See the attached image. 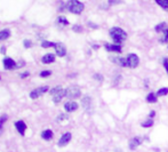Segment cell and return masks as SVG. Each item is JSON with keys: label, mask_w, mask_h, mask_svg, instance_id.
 Segmentation results:
<instances>
[{"label": "cell", "mask_w": 168, "mask_h": 152, "mask_svg": "<svg viewBox=\"0 0 168 152\" xmlns=\"http://www.w3.org/2000/svg\"><path fill=\"white\" fill-rule=\"evenodd\" d=\"M126 63H127V68L135 69L137 68V65L140 64V58L136 54H129L126 57Z\"/></svg>", "instance_id": "cell-5"}, {"label": "cell", "mask_w": 168, "mask_h": 152, "mask_svg": "<svg viewBox=\"0 0 168 152\" xmlns=\"http://www.w3.org/2000/svg\"><path fill=\"white\" fill-rule=\"evenodd\" d=\"M72 138V135L71 133H65L64 135H62L61 136V138L58 140V146H65V145H67L69 143H70V141H71Z\"/></svg>", "instance_id": "cell-7"}, {"label": "cell", "mask_w": 168, "mask_h": 152, "mask_svg": "<svg viewBox=\"0 0 168 152\" xmlns=\"http://www.w3.org/2000/svg\"><path fill=\"white\" fill-rule=\"evenodd\" d=\"M46 91H48V86H44V87H39L36 88L30 93V97L32 99H36L38 97H40L41 95H44Z\"/></svg>", "instance_id": "cell-6"}, {"label": "cell", "mask_w": 168, "mask_h": 152, "mask_svg": "<svg viewBox=\"0 0 168 152\" xmlns=\"http://www.w3.org/2000/svg\"><path fill=\"white\" fill-rule=\"evenodd\" d=\"M41 62L44 64H50L53 62H55V55L54 54H46L45 56L41 58Z\"/></svg>", "instance_id": "cell-15"}, {"label": "cell", "mask_w": 168, "mask_h": 152, "mask_svg": "<svg viewBox=\"0 0 168 152\" xmlns=\"http://www.w3.org/2000/svg\"><path fill=\"white\" fill-rule=\"evenodd\" d=\"M110 61L116 63L121 68H127V63H126V57H119V56H112L110 57Z\"/></svg>", "instance_id": "cell-8"}, {"label": "cell", "mask_w": 168, "mask_h": 152, "mask_svg": "<svg viewBox=\"0 0 168 152\" xmlns=\"http://www.w3.org/2000/svg\"><path fill=\"white\" fill-rule=\"evenodd\" d=\"M110 36L114 40V42H117V45H119V44H121V42L127 39V33L121 27H117L110 29Z\"/></svg>", "instance_id": "cell-1"}, {"label": "cell", "mask_w": 168, "mask_h": 152, "mask_svg": "<svg viewBox=\"0 0 168 152\" xmlns=\"http://www.w3.org/2000/svg\"><path fill=\"white\" fill-rule=\"evenodd\" d=\"M168 94V88H160L157 91V96H165Z\"/></svg>", "instance_id": "cell-26"}, {"label": "cell", "mask_w": 168, "mask_h": 152, "mask_svg": "<svg viewBox=\"0 0 168 152\" xmlns=\"http://www.w3.org/2000/svg\"><path fill=\"white\" fill-rule=\"evenodd\" d=\"M4 66L6 70H14V69H17V64L16 62L11 58V57H6L4 60Z\"/></svg>", "instance_id": "cell-9"}, {"label": "cell", "mask_w": 168, "mask_h": 152, "mask_svg": "<svg viewBox=\"0 0 168 152\" xmlns=\"http://www.w3.org/2000/svg\"><path fill=\"white\" fill-rule=\"evenodd\" d=\"M0 79H1V78H0Z\"/></svg>", "instance_id": "cell-38"}, {"label": "cell", "mask_w": 168, "mask_h": 152, "mask_svg": "<svg viewBox=\"0 0 168 152\" xmlns=\"http://www.w3.org/2000/svg\"><path fill=\"white\" fill-rule=\"evenodd\" d=\"M154 116H156V112H154V111H151V112H150V118H153Z\"/></svg>", "instance_id": "cell-35"}, {"label": "cell", "mask_w": 168, "mask_h": 152, "mask_svg": "<svg viewBox=\"0 0 168 152\" xmlns=\"http://www.w3.org/2000/svg\"><path fill=\"white\" fill-rule=\"evenodd\" d=\"M141 144H142V137L135 136L134 138H131V141H129V144H128V146H129V149H131V150H135L138 145H141Z\"/></svg>", "instance_id": "cell-12"}, {"label": "cell", "mask_w": 168, "mask_h": 152, "mask_svg": "<svg viewBox=\"0 0 168 152\" xmlns=\"http://www.w3.org/2000/svg\"><path fill=\"white\" fill-rule=\"evenodd\" d=\"M29 76H30V73H29V72H23V73H21V74H19V77H21L22 79H24V78H26V77H29Z\"/></svg>", "instance_id": "cell-32"}, {"label": "cell", "mask_w": 168, "mask_h": 152, "mask_svg": "<svg viewBox=\"0 0 168 152\" xmlns=\"http://www.w3.org/2000/svg\"><path fill=\"white\" fill-rule=\"evenodd\" d=\"M31 46H32L31 40H24V47H25V48H30Z\"/></svg>", "instance_id": "cell-30"}, {"label": "cell", "mask_w": 168, "mask_h": 152, "mask_svg": "<svg viewBox=\"0 0 168 152\" xmlns=\"http://www.w3.org/2000/svg\"><path fill=\"white\" fill-rule=\"evenodd\" d=\"M69 117H67V114H61V116H58L57 117V121L61 122V121H63V120H65V119H67Z\"/></svg>", "instance_id": "cell-29"}, {"label": "cell", "mask_w": 168, "mask_h": 152, "mask_svg": "<svg viewBox=\"0 0 168 152\" xmlns=\"http://www.w3.org/2000/svg\"><path fill=\"white\" fill-rule=\"evenodd\" d=\"M67 7L73 14H81L84 8H85V5L80 2L79 0H69V2L67 4Z\"/></svg>", "instance_id": "cell-2"}, {"label": "cell", "mask_w": 168, "mask_h": 152, "mask_svg": "<svg viewBox=\"0 0 168 152\" xmlns=\"http://www.w3.org/2000/svg\"><path fill=\"white\" fill-rule=\"evenodd\" d=\"M9 36H11V31L8 30V29L0 31V41H2V40H6L7 38H9Z\"/></svg>", "instance_id": "cell-18"}, {"label": "cell", "mask_w": 168, "mask_h": 152, "mask_svg": "<svg viewBox=\"0 0 168 152\" xmlns=\"http://www.w3.org/2000/svg\"><path fill=\"white\" fill-rule=\"evenodd\" d=\"M5 121H7V116H1L0 117V135L2 134V130H4Z\"/></svg>", "instance_id": "cell-22"}, {"label": "cell", "mask_w": 168, "mask_h": 152, "mask_svg": "<svg viewBox=\"0 0 168 152\" xmlns=\"http://www.w3.org/2000/svg\"><path fill=\"white\" fill-rule=\"evenodd\" d=\"M146 101L149 103H156L158 101L157 94H153V93H150L149 95L146 96Z\"/></svg>", "instance_id": "cell-20"}, {"label": "cell", "mask_w": 168, "mask_h": 152, "mask_svg": "<svg viewBox=\"0 0 168 152\" xmlns=\"http://www.w3.org/2000/svg\"><path fill=\"white\" fill-rule=\"evenodd\" d=\"M50 94H52V97H53V101L54 103H60L63 97L65 96V89L61 87V86H56L55 88H53L52 91H50Z\"/></svg>", "instance_id": "cell-3"}, {"label": "cell", "mask_w": 168, "mask_h": 152, "mask_svg": "<svg viewBox=\"0 0 168 152\" xmlns=\"http://www.w3.org/2000/svg\"><path fill=\"white\" fill-rule=\"evenodd\" d=\"M88 25H89V27H94V29H96L97 27V25H95V24H93V23H88Z\"/></svg>", "instance_id": "cell-36"}, {"label": "cell", "mask_w": 168, "mask_h": 152, "mask_svg": "<svg viewBox=\"0 0 168 152\" xmlns=\"http://www.w3.org/2000/svg\"><path fill=\"white\" fill-rule=\"evenodd\" d=\"M81 95V91L78 86H70L69 88L65 89V96L70 99H79Z\"/></svg>", "instance_id": "cell-4"}, {"label": "cell", "mask_w": 168, "mask_h": 152, "mask_svg": "<svg viewBox=\"0 0 168 152\" xmlns=\"http://www.w3.org/2000/svg\"><path fill=\"white\" fill-rule=\"evenodd\" d=\"M53 135H54V134H53V130L50 129H46L41 133V137H42L44 140H46V141H49L53 137Z\"/></svg>", "instance_id": "cell-17"}, {"label": "cell", "mask_w": 168, "mask_h": 152, "mask_svg": "<svg viewBox=\"0 0 168 152\" xmlns=\"http://www.w3.org/2000/svg\"><path fill=\"white\" fill-rule=\"evenodd\" d=\"M81 103H82V107H84V109L88 111L90 109V107H92V99H90L89 96H85V97L82 99Z\"/></svg>", "instance_id": "cell-16"}, {"label": "cell", "mask_w": 168, "mask_h": 152, "mask_svg": "<svg viewBox=\"0 0 168 152\" xmlns=\"http://www.w3.org/2000/svg\"><path fill=\"white\" fill-rule=\"evenodd\" d=\"M105 49L108 52H116V53H121V46L120 45H112V44H106Z\"/></svg>", "instance_id": "cell-14"}, {"label": "cell", "mask_w": 168, "mask_h": 152, "mask_svg": "<svg viewBox=\"0 0 168 152\" xmlns=\"http://www.w3.org/2000/svg\"><path fill=\"white\" fill-rule=\"evenodd\" d=\"M160 42H161V44H167V42H168V27L164 31V36L161 37Z\"/></svg>", "instance_id": "cell-23"}, {"label": "cell", "mask_w": 168, "mask_h": 152, "mask_svg": "<svg viewBox=\"0 0 168 152\" xmlns=\"http://www.w3.org/2000/svg\"><path fill=\"white\" fill-rule=\"evenodd\" d=\"M15 127H16V129H17V132H19L21 135H24V133H25V130H26L25 122L22 121V120H19V121H16L15 122Z\"/></svg>", "instance_id": "cell-13"}, {"label": "cell", "mask_w": 168, "mask_h": 152, "mask_svg": "<svg viewBox=\"0 0 168 152\" xmlns=\"http://www.w3.org/2000/svg\"><path fill=\"white\" fill-rule=\"evenodd\" d=\"M164 66H165V69H166L167 73H168V60H167V58H165V60H164Z\"/></svg>", "instance_id": "cell-33"}, {"label": "cell", "mask_w": 168, "mask_h": 152, "mask_svg": "<svg viewBox=\"0 0 168 152\" xmlns=\"http://www.w3.org/2000/svg\"><path fill=\"white\" fill-rule=\"evenodd\" d=\"M57 22H58V24H61V25H67V24H69V21H67V17H64V16H60V17L57 19Z\"/></svg>", "instance_id": "cell-24"}, {"label": "cell", "mask_w": 168, "mask_h": 152, "mask_svg": "<svg viewBox=\"0 0 168 152\" xmlns=\"http://www.w3.org/2000/svg\"><path fill=\"white\" fill-rule=\"evenodd\" d=\"M72 29H73V31H75V32H81V30H82V27H79V25H75Z\"/></svg>", "instance_id": "cell-31"}, {"label": "cell", "mask_w": 168, "mask_h": 152, "mask_svg": "<svg viewBox=\"0 0 168 152\" xmlns=\"http://www.w3.org/2000/svg\"><path fill=\"white\" fill-rule=\"evenodd\" d=\"M78 103L75 102V101H69V102H67L65 104H64V109H65V111L67 112H73V111L78 110Z\"/></svg>", "instance_id": "cell-10"}, {"label": "cell", "mask_w": 168, "mask_h": 152, "mask_svg": "<svg viewBox=\"0 0 168 152\" xmlns=\"http://www.w3.org/2000/svg\"><path fill=\"white\" fill-rule=\"evenodd\" d=\"M156 2H157L161 8H164L166 11L168 9V0H156Z\"/></svg>", "instance_id": "cell-21"}, {"label": "cell", "mask_w": 168, "mask_h": 152, "mask_svg": "<svg viewBox=\"0 0 168 152\" xmlns=\"http://www.w3.org/2000/svg\"><path fill=\"white\" fill-rule=\"evenodd\" d=\"M55 50H56V54H57V56H60V57L65 56V54H67V47H65V46H64L62 42H58V44H56Z\"/></svg>", "instance_id": "cell-11"}, {"label": "cell", "mask_w": 168, "mask_h": 152, "mask_svg": "<svg viewBox=\"0 0 168 152\" xmlns=\"http://www.w3.org/2000/svg\"><path fill=\"white\" fill-rule=\"evenodd\" d=\"M56 44L54 42H50V41H42L41 42V47H44V48H48V47H55Z\"/></svg>", "instance_id": "cell-25"}, {"label": "cell", "mask_w": 168, "mask_h": 152, "mask_svg": "<svg viewBox=\"0 0 168 152\" xmlns=\"http://www.w3.org/2000/svg\"><path fill=\"white\" fill-rule=\"evenodd\" d=\"M154 29H156L157 32H164V31L167 29V24H166L165 22H161V23H159L158 25H156Z\"/></svg>", "instance_id": "cell-19"}, {"label": "cell", "mask_w": 168, "mask_h": 152, "mask_svg": "<svg viewBox=\"0 0 168 152\" xmlns=\"http://www.w3.org/2000/svg\"><path fill=\"white\" fill-rule=\"evenodd\" d=\"M52 74V72L50 71H42V72H40V77L41 78H46V77H49Z\"/></svg>", "instance_id": "cell-28"}, {"label": "cell", "mask_w": 168, "mask_h": 152, "mask_svg": "<svg viewBox=\"0 0 168 152\" xmlns=\"http://www.w3.org/2000/svg\"><path fill=\"white\" fill-rule=\"evenodd\" d=\"M151 126H153V120H152V119H149V120H146V121L142 122V127H144V128H148V127H151Z\"/></svg>", "instance_id": "cell-27"}, {"label": "cell", "mask_w": 168, "mask_h": 152, "mask_svg": "<svg viewBox=\"0 0 168 152\" xmlns=\"http://www.w3.org/2000/svg\"><path fill=\"white\" fill-rule=\"evenodd\" d=\"M94 78H95V79H97V80H100V81H102V80H103V77H102L101 74H95V76H94Z\"/></svg>", "instance_id": "cell-34"}, {"label": "cell", "mask_w": 168, "mask_h": 152, "mask_svg": "<svg viewBox=\"0 0 168 152\" xmlns=\"http://www.w3.org/2000/svg\"><path fill=\"white\" fill-rule=\"evenodd\" d=\"M5 52H6V48H5V47H1V53L5 54Z\"/></svg>", "instance_id": "cell-37"}]
</instances>
